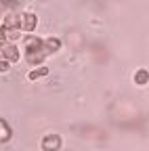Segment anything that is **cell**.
Instances as JSON below:
<instances>
[{
  "instance_id": "8992f818",
  "label": "cell",
  "mask_w": 149,
  "mask_h": 151,
  "mask_svg": "<svg viewBox=\"0 0 149 151\" xmlns=\"http://www.w3.org/2000/svg\"><path fill=\"white\" fill-rule=\"evenodd\" d=\"M2 4H6V6H15L17 4V0H0Z\"/></svg>"
},
{
  "instance_id": "277c9868",
  "label": "cell",
  "mask_w": 149,
  "mask_h": 151,
  "mask_svg": "<svg viewBox=\"0 0 149 151\" xmlns=\"http://www.w3.org/2000/svg\"><path fill=\"white\" fill-rule=\"evenodd\" d=\"M147 80H149V73H147L145 69H139V71L135 73V82H137V84H145Z\"/></svg>"
},
{
  "instance_id": "3957f363",
  "label": "cell",
  "mask_w": 149,
  "mask_h": 151,
  "mask_svg": "<svg viewBox=\"0 0 149 151\" xmlns=\"http://www.w3.org/2000/svg\"><path fill=\"white\" fill-rule=\"evenodd\" d=\"M59 145H61V139H59V137H55V134H48V137L42 141L44 151H55V149H59Z\"/></svg>"
},
{
  "instance_id": "6da1fadb",
  "label": "cell",
  "mask_w": 149,
  "mask_h": 151,
  "mask_svg": "<svg viewBox=\"0 0 149 151\" xmlns=\"http://www.w3.org/2000/svg\"><path fill=\"white\" fill-rule=\"evenodd\" d=\"M53 52L48 46V40H40V38H25V59L30 63H42L44 57Z\"/></svg>"
},
{
  "instance_id": "7a4b0ae2",
  "label": "cell",
  "mask_w": 149,
  "mask_h": 151,
  "mask_svg": "<svg viewBox=\"0 0 149 151\" xmlns=\"http://www.w3.org/2000/svg\"><path fill=\"white\" fill-rule=\"evenodd\" d=\"M0 59L17 61V59H19V50H17V46L9 44V42H2V44H0Z\"/></svg>"
},
{
  "instance_id": "5b68a950",
  "label": "cell",
  "mask_w": 149,
  "mask_h": 151,
  "mask_svg": "<svg viewBox=\"0 0 149 151\" xmlns=\"http://www.w3.org/2000/svg\"><path fill=\"white\" fill-rule=\"evenodd\" d=\"M48 73V69L46 67H40V69H34L32 73H30V80H38V78H42V76H46Z\"/></svg>"
}]
</instances>
